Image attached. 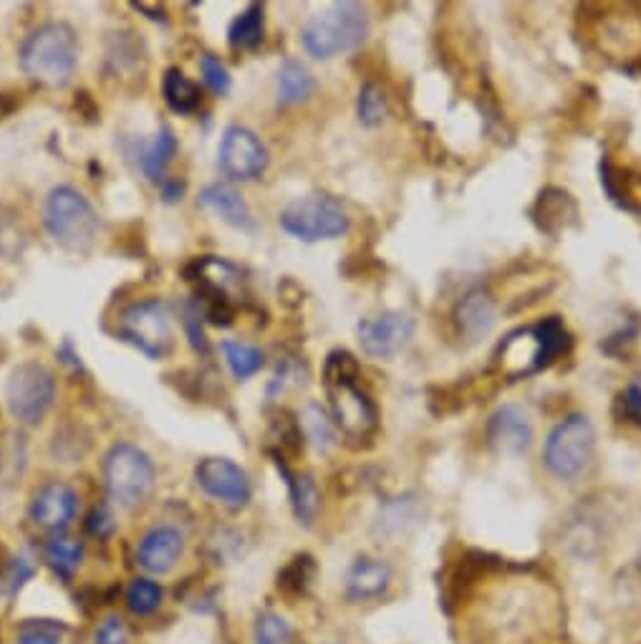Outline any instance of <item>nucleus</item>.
<instances>
[{
  "label": "nucleus",
  "instance_id": "nucleus-1",
  "mask_svg": "<svg viewBox=\"0 0 641 644\" xmlns=\"http://www.w3.org/2000/svg\"><path fill=\"white\" fill-rule=\"evenodd\" d=\"M359 361L349 352L336 349L326 357L324 387L331 404V423L343 437L364 442L380 427V410L374 400L357 384Z\"/></svg>",
  "mask_w": 641,
  "mask_h": 644
},
{
  "label": "nucleus",
  "instance_id": "nucleus-2",
  "mask_svg": "<svg viewBox=\"0 0 641 644\" xmlns=\"http://www.w3.org/2000/svg\"><path fill=\"white\" fill-rule=\"evenodd\" d=\"M79 51V33L73 26L51 21L28 33L19 51V61L28 79L48 89H63L77 73Z\"/></svg>",
  "mask_w": 641,
  "mask_h": 644
},
{
  "label": "nucleus",
  "instance_id": "nucleus-3",
  "mask_svg": "<svg viewBox=\"0 0 641 644\" xmlns=\"http://www.w3.org/2000/svg\"><path fill=\"white\" fill-rule=\"evenodd\" d=\"M569 346L571 336L566 326L556 317H550L536 326L513 332L500 344L496 359L505 377L521 379L553 365L563 352H569Z\"/></svg>",
  "mask_w": 641,
  "mask_h": 644
},
{
  "label": "nucleus",
  "instance_id": "nucleus-4",
  "mask_svg": "<svg viewBox=\"0 0 641 644\" xmlns=\"http://www.w3.org/2000/svg\"><path fill=\"white\" fill-rule=\"evenodd\" d=\"M44 226L56 245L69 253L84 255L94 248L102 222H98L94 205L81 189L59 185L46 197Z\"/></svg>",
  "mask_w": 641,
  "mask_h": 644
},
{
  "label": "nucleus",
  "instance_id": "nucleus-5",
  "mask_svg": "<svg viewBox=\"0 0 641 644\" xmlns=\"http://www.w3.org/2000/svg\"><path fill=\"white\" fill-rule=\"evenodd\" d=\"M369 36V13L361 3H334L326 13L314 15L301 31L303 48L314 59L328 61L334 56L353 51Z\"/></svg>",
  "mask_w": 641,
  "mask_h": 644
},
{
  "label": "nucleus",
  "instance_id": "nucleus-6",
  "mask_svg": "<svg viewBox=\"0 0 641 644\" xmlns=\"http://www.w3.org/2000/svg\"><path fill=\"white\" fill-rule=\"evenodd\" d=\"M154 470L152 458L142 448L131 442H117L104 458V485L112 501H117L121 508H137L147 501V495L154 488Z\"/></svg>",
  "mask_w": 641,
  "mask_h": 644
},
{
  "label": "nucleus",
  "instance_id": "nucleus-7",
  "mask_svg": "<svg viewBox=\"0 0 641 644\" xmlns=\"http://www.w3.org/2000/svg\"><path fill=\"white\" fill-rule=\"evenodd\" d=\"M281 228L303 243H316L347 235L351 218L336 197L311 193L293 200L281 212Z\"/></svg>",
  "mask_w": 641,
  "mask_h": 644
},
{
  "label": "nucleus",
  "instance_id": "nucleus-8",
  "mask_svg": "<svg viewBox=\"0 0 641 644\" xmlns=\"http://www.w3.org/2000/svg\"><path fill=\"white\" fill-rule=\"evenodd\" d=\"M596 448V429L586 415H571L550 429L544 462L561 481H573L588 468Z\"/></svg>",
  "mask_w": 641,
  "mask_h": 644
},
{
  "label": "nucleus",
  "instance_id": "nucleus-9",
  "mask_svg": "<svg viewBox=\"0 0 641 644\" xmlns=\"http://www.w3.org/2000/svg\"><path fill=\"white\" fill-rule=\"evenodd\" d=\"M8 412L21 425H38L56 404V377L40 361L31 359L13 369L5 387Z\"/></svg>",
  "mask_w": 641,
  "mask_h": 644
},
{
  "label": "nucleus",
  "instance_id": "nucleus-10",
  "mask_svg": "<svg viewBox=\"0 0 641 644\" xmlns=\"http://www.w3.org/2000/svg\"><path fill=\"white\" fill-rule=\"evenodd\" d=\"M119 332L131 346L147 354L150 359L167 357L172 346H175V326L167 307L160 299H144L131 303L121 313Z\"/></svg>",
  "mask_w": 641,
  "mask_h": 644
},
{
  "label": "nucleus",
  "instance_id": "nucleus-11",
  "mask_svg": "<svg viewBox=\"0 0 641 644\" xmlns=\"http://www.w3.org/2000/svg\"><path fill=\"white\" fill-rule=\"evenodd\" d=\"M268 147L263 145L256 131L241 127V124H233L223 131L218 147V164L225 177L235 180V183H250L268 170Z\"/></svg>",
  "mask_w": 641,
  "mask_h": 644
},
{
  "label": "nucleus",
  "instance_id": "nucleus-12",
  "mask_svg": "<svg viewBox=\"0 0 641 644\" xmlns=\"http://www.w3.org/2000/svg\"><path fill=\"white\" fill-rule=\"evenodd\" d=\"M357 334L366 357L392 359L412 342L415 321L401 311H384L374 319H361Z\"/></svg>",
  "mask_w": 641,
  "mask_h": 644
},
{
  "label": "nucleus",
  "instance_id": "nucleus-13",
  "mask_svg": "<svg viewBox=\"0 0 641 644\" xmlns=\"http://www.w3.org/2000/svg\"><path fill=\"white\" fill-rule=\"evenodd\" d=\"M195 481L200 488L228 508H245L250 501V481L241 465L228 458H205L197 462Z\"/></svg>",
  "mask_w": 641,
  "mask_h": 644
},
{
  "label": "nucleus",
  "instance_id": "nucleus-14",
  "mask_svg": "<svg viewBox=\"0 0 641 644\" xmlns=\"http://www.w3.org/2000/svg\"><path fill=\"white\" fill-rule=\"evenodd\" d=\"M79 514V495L63 483H48L33 495L31 518L46 531H61Z\"/></svg>",
  "mask_w": 641,
  "mask_h": 644
},
{
  "label": "nucleus",
  "instance_id": "nucleus-15",
  "mask_svg": "<svg viewBox=\"0 0 641 644\" xmlns=\"http://www.w3.org/2000/svg\"><path fill=\"white\" fill-rule=\"evenodd\" d=\"M488 437L492 448L505 456H523L533 445V423L517 404H503L490 417Z\"/></svg>",
  "mask_w": 641,
  "mask_h": 644
},
{
  "label": "nucleus",
  "instance_id": "nucleus-16",
  "mask_svg": "<svg viewBox=\"0 0 641 644\" xmlns=\"http://www.w3.org/2000/svg\"><path fill=\"white\" fill-rule=\"evenodd\" d=\"M185 551V536L177 526H154L150 533L139 541L137 561L144 572L167 574Z\"/></svg>",
  "mask_w": 641,
  "mask_h": 644
},
{
  "label": "nucleus",
  "instance_id": "nucleus-17",
  "mask_svg": "<svg viewBox=\"0 0 641 644\" xmlns=\"http://www.w3.org/2000/svg\"><path fill=\"white\" fill-rule=\"evenodd\" d=\"M498 321V303L488 291L475 288V291L465 294L455 307V326L457 334L465 338L467 344L480 342V338L492 332Z\"/></svg>",
  "mask_w": 641,
  "mask_h": 644
},
{
  "label": "nucleus",
  "instance_id": "nucleus-18",
  "mask_svg": "<svg viewBox=\"0 0 641 644\" xmlns=\"http://www.w3.org/2000/svg\"><path fill=\"white\" fill-rule=\"evenodd\" d=\"M197 203H200L205 210L215 212L218 218H223L228 226L241 228V230L256 228V220H253L250 205L245 203V197L237 193L233 185L212 183V185H208L202 189L200 197H197Z\"/></svg>",
  "mask_w": 641,
  "mask_h": 644
},
{
  "label": "nucleus",
  "instance_id": "nucleus-19",
  "mask_svg": "<svg viewBox=\"0 0 641 644\" xmlns=\"http://www.w3.org/2000/svg\"><path fill=\"white\" fill-rule=\"evenodd\" d=\"M392 586V568L382 559L361 556L347 574V594L353 601L380 599Z\"/></svg>",
  "mask_w": 641,
  "mask_h": 644
},
{
  "label": "nucleus",
  "instance_id": "nucleus-20",
  "mask_svg": "<svg viewBox=\"0 0 641 644\" xmlns=\"http://www.w3.org/2000/svg\"><path fill=\"white\" fill-rule=\"evenodd\" d=\"M177 154V137L170 127H162L150 145H144L142 154H139V164L147 180L152 183H164V172H167L172 157Z\"/></svg>",
  "mask_w": 641,
  "mask_h": 644
},
{
  "label": "nucleus",
  "instance_id": "nucleus-21",
  "mask_svg": "<svg viewBox=\"0 0 641 644\" xmlns=\"http://www.w3.org/2000/svg\"><path fill=\"white\" fill-rule=\"evenodd\" d=\"M316 81L311 71L301 61L289 59L278 69V102L283 106H293L306 102L314 94Z\"/></svg>",
  "mask_w": 641,
  "mask_h": 644
},
{
  "label": "nucleus",
  "instance_id": "nucleus-22",
  "mask_svg": "<svg viewBox=\"0 0 641 644\" xmlns=\"http://www.w3.org/2000/svg\"><path fill=\"white\" fill-rule=\"evenodd\" d=\"M162 94L175 114H193L200 110V87L193 79H187L183 69H167L162 79Z\"/></svg>",
  "mask_w": 641,
  "mask_h": 644
},
{
  "label": "nucleus",
  "instance_id": "nucleus-23",
  "mask_svg": "<svg viewBox=\"0 0 641 644\" xmlns=\"http://www.w3.org/2000/svg\"><path fill=\"white\" fill-rule=\"evenodd\" d=\"M263 33H266V8L260 3H253L243 13H237L235 21L230 23L228 44L233 48L250 51V48H256L263 41Z\"/></svg>",
  "mask_w": 641,
  "mask_h": 644
},
{
  "label": "nucleus",
  "instance_id": "nucleus-24",
  "mask_svg": "<svg viewBox=\"0 0 641 644\" xmlns=\"http://www.w3.org/2000/svg\"><path fill=\"white\" fill-rule=\"evenodd\" d=\"M223 357L235 379H250L266 365V357L256 346L243 342H223Z\"/></svg>",
  "mask_w": 641,
  "mask_h": 644
},
{
  "label": "nucleus",
  "instance_id": "nucleus-25",
  "mask_svg": "<svg viewBox=\"0 0 641 644\" xmlns=\"http://www.w3.org/2000/svg\"><path fill=\"white\" fill-rule=\"evenodd\" d=\"M291 498H293V510H295V518H299V524L314 526L320 510V493L314 478L311 475L291 478Z\"/></svg>",
  "mask_w": 641,
  "mask_h": 644
},
{
  "label": "nucleus",
  "instance_id": "nucleus-26",
  "mask_svg": "<svg viewBox=\"0 0 641 644\" xmlns=\"http://www.w3.org/2000/svg\"><path fill=\"white\" fill-rule=\"evenodd\" d=\"M417 521H419V503L415 498H397L382 510L380 533L394 539V536L407 533Z\"/></svg>",
  "mask_w": 641,
  "mask_h": 644
},
{
  "label": "nucleus",
  "instance_id": "nucleus-27",
  "mask_svg": "<svg viewBox=\"0 0 641 644\" xmlns=\"http://www.w3.org/2000/svg\"><path fill=\"white\" fill-rule=\"evenodd\" d=\"M301 425H303V433L311 442L316 445L318 452H328L336 445V427L324 410H320V404H306V410L301 412Z\"/></svg>",
  "mask_w": 641,
  "mask_h": 644
},
{
  "label": "nucleus",
  "instance_id": "nucleus-28",
  "mask_svg": "<svg viewBox=\"0 0 641 644\" xmlns=\"http://www.w3.org/2000/svg\"><path fill=\"white\" fill-rule=\"evenodd\" d=\"M44 556L56 574L71 576L81 566V561H84V547L77 539L59 536V539L46 543Z\"/></svg>",
  "mask_w": 641,
  "mask_h": 644
},
{
  "label": "nucleus",
  "instance_id": "nucleus-29",
  "mask_svg": "<svg viewBox=\"0 0 641 644\" xmlns=\"http://www.w3.org/2000/svg\"><path fill=\"white\" fill-rule=\"evenodd\" d=\"M357 114L364 127H380V124L389 117V102H386V94L380 84H374V81H364V84H361L357 99Z\"/></svg>",
  "mask_w": 641,
  "mask_h": 644
},
{
  "label": "nucleus",
  "instance_id": "nucleus-30",
  "mask_svg": "<svg viewBox=\"0 0 641 644\" xmlns=\"http://www.w3.org/2000/svg\"><path fill=\"white\" fill-rule=\"evenodd\" d=\"M162 597H164V591L158 582L137 579V582H131L129 591H127V605L135 614L147 617L162 605Z\"/></svg>",
  "mask_w": 641,
  "mask_h": 644
},
{
  "label": "nucleus",
  "instance_id": "nucleus-31",
  "mask_svg": "<svg viewBox=\"0 0 641 644\" xmlns=\"http://www.w3.org/2000/svg\"><path fill=\"white\" fill-rule=\"evenodd\" d=\"M253 640L256 644H293V630L281 614L266 612L256 619Z\"/></svg>",
  "mask_w": 641,
  "mask_h": 644
},
{
  "label": "nucleus",
  "instance_id": "nucleus-32",
  "mask_svg": "<svg viewBox=\"0 0 641 644\" xmlns=\"http://www.w3.org/2000/svg\"><path fill=\"white\" fill-rule=\"evenodd\" d=\"M66 626L56 619H28L19 632V644H61Z\"/></svg>",
  "mask_w": 641,
  "mask_h": 644
},
{
  "label": "nucleus",
  "instance_id": "nucleus-33",
  "mask_svg": "<svg viewBox=\"0 0 641 644\" xmlns=\"http://www.w3.org/2000/svg\"><path fill=\"white\" fill-rule=\"evenodd\" d=\"M200 71H202V81L208 84V89L215 96H225L233 87V79H230L228 66L218 59V56L205 54L200 59Z\"/></svg>",
  "mask_w": 641,
  "mask_h": 644
},
{
  "label": "nucleus",
  "instance_id": "nucleus-34",
  "mask_svg": "<svg viewBox=\"0 0 641 644\" xmlns=\"http://www.w3.org/2000/svg\"><path fill=\"white\" fill-rule=\"evenodd\" d=\"M94 644H129V632L121 619L109 617L106 622L96 630Z\"/></svg>",
  "mask_w": 641,
  "mask_h": 644
},
{
  "label": "nucleus",
  "instance_id": "nucleus-35",
  "mask_svg": "<svg viewBox=\"0 0 641 644\" xmlns=\"http://www.w3.org/2000/svg\"><path fill=\"white\" fill-rule=\"evenodd\" d=\"M86 528H89V533L96 536V539H106V536L114 533L117 524H114V516H112L109 508L98 506L92 510V516H89Z\"/></svg>",
  "mask_w": 641,
  "mask_h": 644
},
{
  "label": "nucleus",
  "instance_id": "nucleus-36",
  "mask_svg": "<svg viewBox=\"0 0 641 644\" xmlns=\"http://www.w3.org/2000/svg\"><path fill=\"white\" fill-rule=\"evenodd\" d=\"M621 412L631 425L641 427V387L629 384L627 392L621 394Z\"/></svg>",
  "mask_w": 641,
  "mask_h": 644
},
{
  "label": "nucleus",
  "instance_id": "nucleus-37",
  "mask_svg": "<svg viewBox=\"0 0 641 644\" xmlns=\"http://www.w3.org/2000/svg\"><path fill=\"white\" fill-rule=\"evenodd\" d=\"M185 326H187V334H190V342L197 352H208V342H205V334L200 329V311L187 307L185 309Z\"/></svg>",
  "mask_w": 641,
  "mask_h": 644
},
{
  "label": "nucleus",
  "instance_id": "nucleus-38",
  "mask_svg": "<svg viewBox=\"0 0 641 644\" xmlns=\"http://www.w3.org/2000/svg\"><path fill=\"white\" fill-rule=\"evenodd\" d=\"M162 195H164V203L183 200L185 183H179V180H164V183H162Z\"/></svg>",
  "mask_w": 641,
  "mask_h": 644
},
{
  "label": "nucleus",
  "instance_id": "nucleus-39",
  "mask_svg": "<svg viewBox=\"0 0 641 644\" xmlns=\"http://www.w3.org/2000/svg\"><path fill=\"white\" fill-rule=\"evenodd\" d=\"M131 8L139 13H147V19L152 21H167V11H164V5L160 3H131Z\"/></svg>",
  "mask_w": 641,
  "mask_h": 644
},
{
  "label": "nucleus",
  "instance_id": "nucleus-40",
  "mask_svg": "<svg viewBox=\"0 0 641 644\" xmlns=\"http://www.w3.org/2000/svg\"><path fill=\"white\" fill-rule=\"evenodd\" d=\"M334 644H336V642H334Z\"/></svg>",
  "mask_w": 641,
  "mask_h": 644
}]
</instances>
